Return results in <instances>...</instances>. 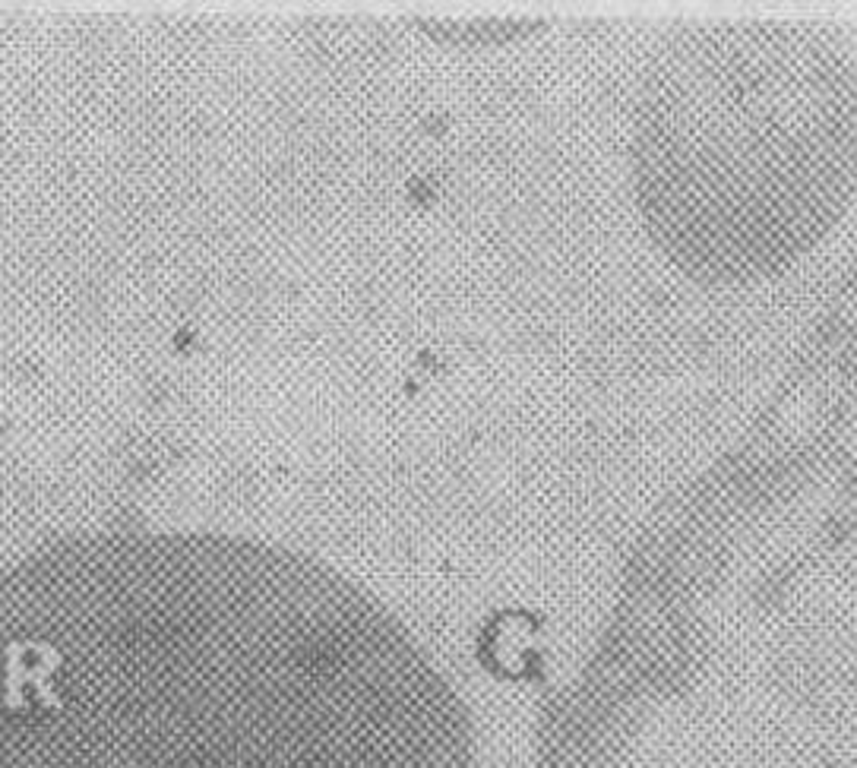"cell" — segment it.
<instances>
[{
  "label": "cell",
  "instance_id": "1",
  "mask_svg": "<svg viewBox=\"0 0 857 768\" xmlns=\"http://www.w3.org/2000/svg\"><path fill=\"white\" fill-rule=\"evenodd\" d=\"M0 768H478L453 680L298 550L83 531L0 566Z\"/></svg>",
  "mask_w": 857,
  "mask_h": 768
},
{
  "label": "cell",
  "instance_id": "2",
  "mask_svg": "<svg viewBox=\"0 0 857 768\" xmlns=\"http://www.w3.org/2000/svg\"><path fill=\"white\" fill-rule=\"evenodd\" d=\"M652 241L709 285L791 269L857 190V70L797 26H718L649 70L630 140Z\"/></svg>",
  "mask_w": 857,
  "mask_h": 768
}]
</instances>
